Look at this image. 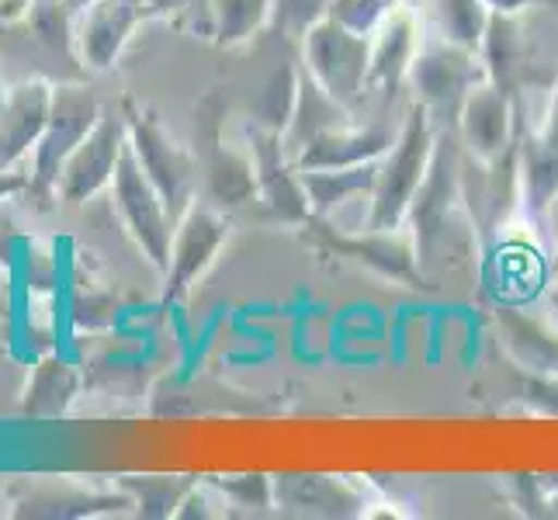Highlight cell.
<instances>
[{
	"label": "cell",
	"instance_id": "1",
	"mask_svg": "<svg viewBox=\"0 0 558 520\" xmlns=\"http://www.w3.org/2000/svg\"><path fill=\"white\" fill-rule=\"evenodd\" d=\"M407 229L427 281H434L440 267L478 257V233L461 195V143L451 129L437 136L434 160L410 205Z\"/></svg>",
	"mask_w": 558,
	"mask_h": 520
},
{
	"label": "cell",
	"instance_id": "2",
	"mask_svg": "<svg viewBox=\"0 0 558 520\" xmlns=\"http://www.w3.org/2000/svg\"><path fill=\"white\" fill-rule=\"evenodd\" d=\"M555 275L558 261L545 229L531 219L510 222L504 233L478 246V281L496 310L499 305H534L545 299Z\"/></svg>",
	"mask_w": 558,
	"mask_h": 520
},
{
	"label": "cell",
	"instance_id": "3",
	"mask_svg": "<svg viewBox=\"0 0 558 520\" xmlns=\"http://www.w3.org/2000/svg\"><path fill=\"white\" fill-rule=\"evenodd\" d=\"M437 136L440 132H437V122L430 119V111L413 101L407 108V119L396 129L392 146L385 149V157L378 160L375 191H372L364 226H375V229L407 226L410 205L430 170Z\"/></svg>",
	"mask_w": 558,
	"mask_h": 520
},
{
	"label": "cell",
	"instance_id": "4",
	"mask_svg": "<svg viewBox=\"0 0 558 520\" xmlns=\"http://www.w3.org/2000/svg\"><path fill=\"white\" fill-rule=\"evenodd\" d=\"M0 32L8 43L0 70L8 63H35L43 81H87V66L76 56L73 11L66 0H32L28 11L17 22L0 25Z\"/></svg>",
	"mask_w": 558,
	"mask_h": 520
},
{
	"label": "cell",
	"instance_id": "5",
	"mask_svg": "<svg viewBox=\"0 0 558 520\" xmlns=\"http://www.w3.org/2000/svg\"><path fill=\"white\" fill-rule=\"evenodd\" d=\"M98 94L87 87V81H63L52 87V108L49 122L43 129V140L35 146V160L28 173V195L38 205H49L60 198V173L70 153L87 140V132L101 119Z\"/></svg>",
	"mask_w": 558,
	"mask_h": 520
},
{
	"label": "cell",
	"instance_id": "6",
	"mask_svg": "<svg viewBox=\"0 0 558 520\" xmlns=\"http://www.w3.org/2000/svg\"><path fill=\"white\" fill-rule=\"evenodd\" d=\"M486 81L483 56L451 43L445 35H427L410 66L407 84L413 90V101L430 111L437 129H451L461 114L469 94Z\"/></svg>",
	"mask_w": 558,
	"mask_h": 520
},
{
	"label": "cell",
	"instance_id": "7",
	"mask_svg": "<svg viewBox=\"0 0 558 520\" xmlns=\"http://www.w3.org/2000/svg\"><path fill=\"white\" fill-rule=\"evenodd\" d=\"M305 237H313L323 250H330L340 261H348L354 267H364L375 278L402 285V288H427V275L416 261V246L407 226L399 229H375V226H361V229H340L330 219H310L305 226Z\"/></svg>",
	"mask_w": 558,
	"mask_h": 520
},
{
	"label": "cell",
	"instance_id": "8",
	"mask_svg": "<svg viewBox=\"0 0 558 520\" xmlns=\"http://www.w3.org/2000/svg\"><path fill=\"white\" fill-rule=\"evenodd\" d=\"M226 111L229 105L211 90L195 108V149H191L205 178V198L222 211L257 202L254 157H250V146L243 149L226 140Z\"/></svg>",
	"mask_w": 558,
	"mask_h": 520
},
{
	"label": "cell",
	"instance_id": "9",
	"mask_svg": "<svg viewBox=\"0 0 558 520\" xmlns=\"http://www.w3.org/2000/svg\"><path fill=\"white\" fill-rule=\"evenodd\" d=\"M122 114L129 125L132 157L140 160L146 178L157 184V191L170 208V216L178 222L181 211L195 202V178H198L195 153L170 136L163 122L157 119V111L136 105L132 98H122Z\"/></svg>",
	"mask_w": 558,
	"mask_h": 520
},
{
	"label": "cell",
	"instance_id": "10",
	"mask_svg": "<svg viewBox=\"0 0 558 520\" xmlns=\"http://www.w3.org/2000/svg\"><path fill=\"white\" fill-rule=\"evenodd\" d=\"M368 52L372 38L351 32L333 17H319L302 35V66L351 111L368 94Z\"/></svg>",
	"mask_w": 558,
	"mask_h": 520
},
{
	"label": "cell",
	"instance_id": "11",
	"mask_svg": "<svg viewBox=\"0 0 558 520\" xmlns=\"http://www.w3.org/2000/svg\"><path fill=\"white\" fill-rule=\"evenodd\" d=\"M111 202L125 226V233L140 246V254L163 275L170 261V240H174V216H170L163 195L157 191V184L146 178V170L132 157L129 146L119 160V170H114Z\"/></svg>",
	"mask_w": 558,
	"mask_h": 520
},
{
	"label": "cell",
	"instance_id": "12",
	"mask_svg": "<svg viewBox=\"0 0 558 520\" xmlns=\"http://www.w3.org/2000/svg\"><path fill=\"white\" fill-rule=\"evenodd\" d=\"M229 243V219L219 205L205 202H191L178 222H174V240H170V261L163 271V305L181 302L191 288L205 278V271L216 257L222 254V246Z\"/></svg>",
	"mask_w": 558,
	"mask_h": 520
},
{
	"label": "cell",
	"instance_id": "13",
	"mask_svg": "<svg viewBox=\"0 0 558 520\" xmlns=\"http://www.w3.org/2000/svg\"><path fill=\"white\" fill-rule=\"evenodd\" d=\"M246 146L254 157V178H257V202L271 211L275 219L288 226H305L313 219L310 195H305L302 170L292 160V153L284 149L281 132L250 125L246 129Z\"/></svg>",
	"mask_w": 558,
	"mask_h": 520
},
{
	"label": "cell",
	"instance_id": "14",
	"mask_svg": "<svg viewBox=\"0 0 558 520\" xmlns=\"http://www.w3.org/2000/svg\"><path fill=\"white\" fill-rule=\"evenodd\" d=\"M129 146V125L122 105L119 111L105 108L98 125L87 132V140L70 153V160L63 164L60 173V198L66 205H84L90 198H98L105 188H111L114 170Z\"/></svg>",
	"mask_w": 558,
	"mask_h": 520
},
{
	"label": "cell",
	"instance_id": "15",
	"mask_svg": "<svg viewBox=\"0 0 558 520\" xmlns=\"http://www.w3.org/2000/svg\"><path fill=\"white\" fill-rule=\"evenodd\" d=\"M517 114L521 111H517V101L510 94L483 81L465 98V105H461L454 136L472 160L496 164V160H504L507 153H513L517 136H521V129H524Z\"/></svg>",
	"mask_w": 558,
	"mask_h": 520
},
{
	"label": "cell",
	"instance_id": "16",
	"mask_svg": "<svg viewBox=\"0 0 558 520\" xmlns=\"http://www.w3.org/2000/svg\"><path fill=\"white\" fill-rule=\"evenodd\" d=\"M146 22V0H90L73 14V43L87 73H105L122 60L132 32Z\"/></svg>",
	"mask_w": 558,
	"mask_h": 520
},
{
	"label": "cell",
	"instance_id": "17",
	"mask_svg": "<svg viewBox=\"0 0 558 520\" xmlns=\"http://www.w3.org/2000/svg\"><path fill=\"white\" fill-rule=\"evenodd\" d=\"M423 38H427V32H423L420 14L410 4L396 8L389 17H385V22L372 32L368 94H385V98H392V94L407 84Z\"/></svg>",
	"mask_w": 558,
	"mask_h": 520
},
{
	"label": "cell",
	"instance_id": "18",
	"mask_svg": "<svg viewBox=\"0 0 558 520\" xmlns=\"http://www.w3.org/2000/svg\"><path fill=\"white\" fill-rule=\"evenodd\" d=\"M52 81L32 76L17 81L8 90V101L0 108V170H17L28 153H35L52 108Z\"/></svg>",
	"mask_w": 558,
	"mask_h": 520
},
{
	"label": "cell",
	"instance_id": "19",
	"mask_svg": "<svg viewBox=\"0 0 558 520\" xmlns=\"http://www.w3.org/2000/svg\"><path fill=\"white\" fill-rule=\"evenodd\" d=\"M524 14H493L483 35V46H478V56H483V66H486V81L496 84L499 90H507L513 101L521 98V90H531V84L542 87L531 76L537 52L524 32Z\"/></svg>",
	"mask_w": 558,
	"mask_h": 520
},
{
	"label": "cell",
	"instance_id": "20",
	"mask_svg": "<svg viewBox=\"0 0 558 520\" xmlns=\"http://www.w3.org/2000/svg\"><path fill=\"white\" fill-rule=\"evenodd\" d=\"M496 330L504 354L521 372L558 375V323L548 313H531L527 305H499Z\"/></svg>",
	"mask_w": 558,
	"mask_h": 520
},
{
	"label": "cell",
	"instance_id": "21",
	"mask_svg": "<svg viewBox=\"0 0 558 520\" xmlns=\"http://www.w3.org/2000/svg\"><path fill=\"white\" fill-rule=\"evenodd\" d=\"M275 479V507L305 517H351L361 507V496L348 479L319 472H288Z\"/></svg>",
	"mask_w": 558,
	"mask_h": 520
},
{
	"label": "cell",
	"instance_id": "22",
	"mask_svg": "<svg viewBox=\"0 0 558 520\" xmlns=\"http://www.w3.org/2000/svg\"><path fill=\"white\" fill-rule=\"evenodd\" d=\"M396 132L378 122L372 125H354L343 122L330 132H323L319 140L305 146L295 164L299 170H323V167H357V164H375L385 157V149L392 146Z\"/></svg>",
	"mask_w": 558,
	"mask_h": 520
},
{
	"label": "cell",
	"instance_id": "23",
	"mask_svg": "<svg viewBox=\"0 0 558 520\" xmlns=\"http://www.w3.org/2000/svg\"><path fill=\"white\" fill-rule=\"evenodd\" d=\"M517 181H521V216L542 226L558 195V143L542 129H521L517 136Z\"/></svg>",
	"mask_w": 558,
	"mask_h": 520
},
{
	"label": "cell",
	"instance_id": "24",
	"mask_svg": "<svg viewBox=\"0 0 558 520\" xmlns=\"http://www.w3.org/2000/svg\"><path fill=\"white\" fill-rule=\"evenodd\" d=\"M354 111L343 108L330 90H326L310 70H299V98H295V111L292 119H288L281 140H284V149L292 153V160L299 153L310 146L313 140H319L323 132H330L343 122H351Z\"/></svg>",
	"mask_w": 558,
	"mask_h": 520
},
{
	"label": "cell",
	"instance_id": "25",
	"mask_svg": "<svg viewBox=\"0 0 558 520\" xmlns=\"http://www.w3.org/2000/svg\"><path fill=\"white\" fill-rule=\"evenodd\" d=\"M375 164H357V167H323V170H302L305 195H310V208L316 219H333L343 205L351 202H372L375 191Z\"/></svg>",
	"mask_w": 558,
	"mask_h": 520
},
{
	"label": "cell",
	"instance_id": "26",
	"mask_svg": "<svg viewBox=\"0 0 558 520\" xmlns=\"http://www.w3.org/2000/svg\"><path fill=\"white\" fill-rule=\"evenodd\" d=\"M76 368L60 358H46L35 364L32 372V382H28V392H25V402L22 410L28 416H38V420H52V416H63L66 407L76 396Z\"/></svg>",
	"mask_w": 558,
	"mask_h": 520
},
{
	"label": "cell",
	"instance_id": "27",
	"mask_svg": "<svg viewBox=\"0 0 558 520\" xmlns=\"http://www.w3.org/2000/svg\"><path fill=\"white\" fill-rule=\"evenodd\" d=\"M216 8V38L222 49H240L271 25L275 0H211Z\"/></svg>",
	"mask_w": 558,
	"mask_h": 520
},
{
	"label": "cell",
	"instance_id": "28",
	"mask_svg": "<svg viewBox=\"0 0 558 520\" xmlns=\"http://www.w3.org/2000/svg\"><path fill=\"white\" fill-rule=\"evenodd\" d=\"M434 14H437V35L451 38V43L475 49L483 46V35L493 11L483 0H434Z\"/></svg>",
	"mask_w": 558,
	"mask_h": 520
},
{
	"label": "cell",
	"instance_id": "29",
	"mask_svg": "<svg viewBox=\"0 0 558 520\" xmlns=\"http://www.w3.org/2000/svg\"><path fill=\"white\" fill-rule=\"evenodd\" d=\"M299 70H302V60L295 63L288 60L267 76L264 90L257 94V119H254L257 125L284 132L288 119H292V111H295V98H299Z\"/></svg>",
	"mask_w": 558,
	"mask_h": 520
},
{
	"label": "cell",
	"instance_id": "30",
	"mask_svg": "<svg viewBox=\"0 0 558 520\" xmlns=\"http://www.w3.org/2000/svg\"><path fill=\"white\" fill-rule=\"evenodd\" d=\"M146 17H157V22H167L170 28L198 38H216L211 0H146Z\"/></svg>",
	"mask_w": 558,
	"mask_h": 520
},
{
	"label": "cell",
	"instance_id": "31",
	"mask_svg": "<svg viewBox=\"0 0 558 520\" xmlns=\"http://www.w3.org/2000/svg\"><path fill=\"white\" fill-rule=\"evenodd\" d=\"M125 489L132 493V504H136L146 517H167V513H178L184 496L191 493V483H184V479H170V475H146L143 483L140 479H129Z\"/></svg>",
	"mask_w": 558,
	"mask_h": 520
},
{
	"label": "cell",
	"instance_id": "32",
	"mask_svg": "<svg viewBox=\"0 0 558 520\" xmlns=\"http://www.w3.org/2000/svg\"><path fill=\"white\" fill-rule=\"evenodd\" d=\"M402 4H407V0H330L326 17H333V22L348 25L351 32L372 38V32Z\"/></svg>",
	"mask_w": 558,
	"mask_h": 520
},
{
	"label": "cell",
	"instance_id": "33",
	"mask_svg": "<svg viewBox=\"0 0 558 520\" xmlns=\"http://www.w3.org/2000/svg\"><path fill=\"white\" fill-rule=\"evenodd\" d=\"M330 11V0H275V17L271 25L281 28L284 38H299L310 32L319 17H326Z\"/></svg>",
	"mask_w": 558,
	"mask_h": 520
},
{
	"label": "cell",
	"instance_id": "34",
	"mask_svg": "<svg viewBox=\"0 0 558 520\" xmlns=\"http://www.w3.org/2000/svg\"><path fill=\"white\" fill-rule=\"evenodd\" d=\"M222 496L236 507H250V510H267L275 507V479L271 475H236L219 483Z\"/></svg>",
	"mask_w": 558,
	"mask_h": 520
},
{
	"label": "cell",
	"instance_id": "35",
	"mask_svg": "<svg viewBox=\"0 0 558 520\" xmlns=\"http://www.w3.org/2000/svg\"><path fill=\"white\" fill-rule=\"evenodd\" d=\"M521 399L534 413L542 416H558V375H534L521 372Z\"/></svg>",
	"mask_w": 558,
	"mask_h": 520
},
{
	"label": "cell",
	"instance_id": "36",
	"mask_svg": "<svg viewBox=\"0 0 558 520\" xmlns=\"http://www.w3.org/2000/svg\"><path fill=\"white\" fill-rule=\"evenodd\" d=\"M28 191V173H17V170H0V202L14 198Z\"/></svg>",
	"mask_w": 558,
	"mask_h": 520
},
{
	"label": "cell",
	"instance_id": "37",
	"mask_svg": "<svg viewBox=\"0 0 558 520\" xmlns=\"http://www.w3.org/2000/svg\"><path fill=\"white\" fill-rule=\"evenodd\" d=\"M545 132L548 140H555L558 143V76H555V84H551V90H548V108H545V122L537 125Z\"/></svg>",
	"mask_w": 558,
	"mask_h": 520
},
{
	"label": "cell",
	"instance_id": "38",
	"mask_svg": "<svg viewBox=\"0 0 558 520\" xmlns=\"http://www.w3.org/2000/svg\"><path fill=\"white\" fill-rule=\"evenodd\" d=\"M542 229H545V237H548V246H551V254L558 261V195L551 198L548 211L542 216Z\"/></svg>",
	"mask_w": 558,
	"mask_h": 520
},
{
	"label": "cell",
	"instance_id": "39",
	"mask_svg": "<svg viewBox=\"0 0 558 520\" xmlns=\"http://www.w3.org/2000/svg\"><path fill=\"white\" fill-rule=\"evenodd\" d=\"M483 4L493 14H524V11H531L537 4V0H483Z\"/></svg>",
	"mask_w": 558,
	"mask_h": 520
},
{
	"label": "cell",
	"instance_id": "40",
	"mask_svg": "<svg viewBox=\"0 0 558 520\" xmlns=\"http://www.w3.org/2000/svg\"><path fill=\"white\" fill-rule=\"evenodd\" d=\"M545 310L558 323V275H555V281L548 285V292H545Z\"/></svg>",
	"mask_w": 558,
	"mask_h": 520
},
{
	"label": "cell",
	"instance_id": "41",
	"mask_svg": "<svg viewBox=\"0 0 558 520\" xmlns=\"http://www.w3.org/2000/svg\"><path fill=\"white\" fill-rule=\"evenodd\" d=\"M8 90H11V84H8L4 70H0V108H4V101H8Z\"/></svg>",
	"mask_w": 558,
	"mask_h": 520
},
{
	"label": "cell",
	"instance_id": "42",
	"mask_svg": "<svg viewBox=\"0 0 558 520\" xmlns=\"http://www.w3.org/2000/svg\"><path fill=\"white\" fill-rule=\"evenodd\" d=\"M66 4H70V11L76 14V11H84V8L90 4V0H66Z\"/></svg>",
	"mask_w": 558,
	"mask_h": 520
}]
</instances>
